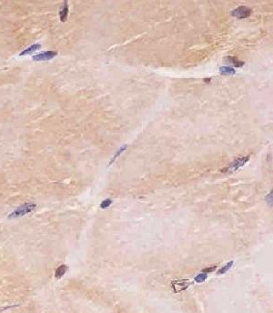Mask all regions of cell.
<instances>
[{"label":"cell","instance_id":"13","mask_svg":"<svg viewBox=\"0 0 273 313\" xmlns=\"http://www.w3.org/2000/svg\"><path fill=\"white\" fill-rule=\"evenodd\" d=\"M111 203H112V200L107 198V199H105L104 201H102L100 207H101V209H107V208H108L111 205Z\"/></svg>","mask_w":273,"mask_h":313},{"label":"cell","instance_id":"4","mask_svg":"<svg viewBox=\"0 0 273 313\" xmlns=\"http://www.w3.org/2000/svg\"><path fill=\"white\" fill-rule=\"evenodd\" d=\"M231 14H232V16H234L238 18H246V17L250 16V14H251V10L245 6H241V7H239L236 9H234Z\"/></svg>","mask_w":273,"mask_h":313},{"label":"cell","instance_id":"12","mask_svg":"<svg viewBox=\"0 0 273 313\" xmlns=\"http://www.w3.org/2000/svg\"><path fill=\"white\" fill-rule=\"evenodd\" d=\"M207 278H208L207 273H204V272H202V273H200L199 275H198V276L195 278V281H196V282H198V283H201V282H203V281L206 280V279H207Z\"/></svg>","mask_w":273,"mask_h":313},{"label":"cell","instance_id":"2","mask_svg":"<svg viewBox=\"0 0 273 313\" xmlns=\"http://www.w3.org/2000/svg\"><path fill=\"white\" fill-rule=\"evenodd\" d=\"M249 159V156H242V158H239L238 159H236L234 162H232L229 167L225 168L222 171H226V172H233L237 169H239V168H241L242 166L245 165L246 162H248Z\"/></svg>","mask_w":273,"mask_h":313},{"label":"cell","instance_id":"6","mask_svg":"<svg viewBox=\"0 0 273 313\" xmlns=\"http://www.w3.org/2000/svg\"><path fill=\"white\" fill-rule=\"evenodd\" d=\"M68 11H69V7H68V3L66 1H64L62 3V6L59 10V17L61 22H66L67 16H68Z\"/></svg>","mask_w":273,"mask_h":313},{"label":"cell","instance_id":"11","mask_svg":"<svg viewBox=\"0 0 273 313\" xmlns=\"http://www.w3.org/2000/svg\"><path fill=\"white\" fill-rule=\"evenodd\" d=\"M232 265H233V261H230L227 265H225L223 268H221V269L218 271V275H221V274H224L225 272H227L230 269Z\"/></svg>","mask_w":273,"mask_h":313},{"label":"cell","instance_id":"7","mask_svg":"<svg viewBox=\"0 0 273 313\" xmlns=\"http://www.w3.org/2000/svg\"><path fill=\"white\" fill-rule=\"evenodd\" d=\"M41 48V45L39 44H34L32 45V46H30L29 48H26L25 50H23L22 52L19 53V56H26V55H28V54H31L35 51H37L38 49H40Z\"/></svg>","mask_w":273,"mask_h":313},{"label":"cell","instance_id":"8","mask_svg":"<svg viewBox=\"0 0 273 313\" xmlns=\"http://www.w3.org/2000/svg\"><path fill=\"white\" fill-rule=\"evenodd\" d=\"M66 265H61L60 267H58L57 271H56V274H55V277L57 279H60L61 277L64 276V274L66 273Z\"/></svg>","mask_w":273,"mask_h":313},{"label":"cell","instance_id":"14","mask_svg":"<svg viewBox=\"0 0 273 313\" xmlns=\"http://www.w3.org/2000/svg\"><path fill=\"white\" fill-rule=\"evenodd\" d=\"M126 148H127V145H125L124 147H122V148H120V149H119V151H118V152L116 153V154H115V156H114V158L112 159V160H111L110 164H111V163H112V162H113L114 160H115V159H116L118 158V156H119V155H120V154H121V153H122V152H123V151L125 150V149H126Z\"/></svg>","mask_w":273,"mask_h":313},{"label":"cell","instance_id":"10","mask_svg":"<svg viewBox=\"0 0 273 313\" xmlns=\"http://www.w3.org/2000/svg\"><path fill=\"white\" fill-rule=\"evenodd\" d=\"M227 59L229 60L231 64H233L235 66H237V68H239V66H242L244 65V62L243 61H239L238 60L236 57H228Z\"/></svg>","mask_w":273,"mask_h":313},{"label":"cell","instance_id":"5","mask_svg":"<svg viewBox=\"0 0 273 313\" xmlns=\"http://www.w3.org/2000/svg\"><path fill=\"white\" fill-rule=\"evenodd\" d=\"M190 283L188 280H176L172 282V288L175 292H179L181 290L186 289Z\"/></svg>","mask_w":273,"mask_h":313},{"label":"cell","instance_id":"3","mask_svg":"<svg viewBox=\"0 0 273 313\" xmlns=\"http://www.w3.org/2000/svg\"><path fill=\"white\" fill-rule=\"evenodd\" d=\"M57 55V51L48 50V51H45V52L37 54V55L33 56L32 58L35 61H46V60H50V59L54 58Z\"/></svg>","mask_w":273,"mask_h":313},{"label":"cell","instance_id":"9","mask_svg":"<svg viewBox=\"0 0 273 313\" xmlns=\"http://www.w3.org/2000/svg\"><path fill=\"white\" fill-rule=\"evenodd\" d=\"M220 73L222 75H233L235 74V69L230 68V66H222L220 68Z\"/></svg>","mask_w":273,"mask_h":313},{"label":"cell","instance_id":"15","mask_svg":"<svg viewBox=\"0 0 273 313\" xmlns=\"http://www.w3.org/2000/svg\"><path fill=\"white\" fill-rule=\"evenodd\" d=\"M216 270V266H213L212 268H208V269H205L203 270V272L204 273H207V272H210V271H213Z\"/></svg>","mask_w":273,"mask_h":313},{"label":"cell","instance_id":"1","mask_svg":"<svg viewBox=\"0 0 273 313\" xmlns=\"http://www.w3.org/2000/svg\"><path fill=\"white\" fill-rule=\"evenodd\" d=\"M37 205L34 204V203H26L24 204L23 206L17 208L15 211H13L10 215H9V218H19V217H22L24 216L31 211H33L35 209H36Z\"/></svg>","mask_w":273,"mask_h":313}]
</instances>
